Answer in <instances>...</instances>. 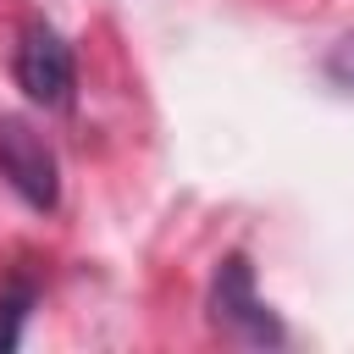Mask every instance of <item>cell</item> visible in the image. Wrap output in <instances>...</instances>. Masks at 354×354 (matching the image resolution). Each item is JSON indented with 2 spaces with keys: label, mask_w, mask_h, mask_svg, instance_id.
<instances>
[{
  "label": "cell",
  "mask_w": 354,
  "mask_h": 354,
  "mask_svg": "<svg viewBox=\"0 0 354 354\" xmlns=\"http://www.w3.org/2000/svg\"><path fill=\"white\" fill-rule=\"evenodd\" d=\"M210 321H216L221 337L249 343V348H277V343H288L282 321H277L271 304L254 293V271H249L243 254H227V260L216 266V277H210Z\"/></svg>",
  "instance_id": "1"
},
{
  "label": "cell",
  "mask_w": 354,
  "mask_h": 354,
  "mask_svg": "<svg viewBox=\"0 0 354 354\" xmlns=\"http://www.w3.org/2000/svg\"><path fill=\"white\" fill-rule=\"evenodd\" d=\"M17 88L44 105V111H66L72 94H77V61H72V44L50 28V22H28L22 39H17Z\"/></svg>",
  "instance_id": "2"
},
{
  "label": "cell",
  "mask_w": 354,
  "mask_h": 354,
  "mask_svg": "<svg viewBox=\"0 0 354 354\" xmlns=\"http://www.w3.org/2000/svg\"><path fill=\"white\" fill-rule=\"evenodd\" d=\"M0 177H6L33 210H55V199H61L55 149H50L44 133H33L22 116H0Z\"/></svg>",
  "instance_id": "3"
},
{
  "label": "cell",
  "mask_w": 354,
  "mask_h": 354,
  "mask_svg": "<svg viewBox=\"0 0 354 354\" xmlns=\"http://www.w3.org/2000/svg\"><path fill=\"white\" fill-rule=\"evenodd\" d=\"M28 304H33V288H28V282H11V288L0 293V348H17V343H22Z\"/></svg>",
  "instance_id": "4"
},
{
  "label": "cell",
  "mask_w": 354,
  "mask_h": 354,
  "mask_svg": "<svg viewBox=\"0 0 354 354\" xmlns=\"http://www.w3.org/2000/svg\"><path fill=\"white\" fill-rule=\"evenodd\" d=\"M326 77H332L337 88L354 94V33H343V39L332 44V55H326Z\"/></svg>",
  "instance_id": "5"
}]
</instances>
